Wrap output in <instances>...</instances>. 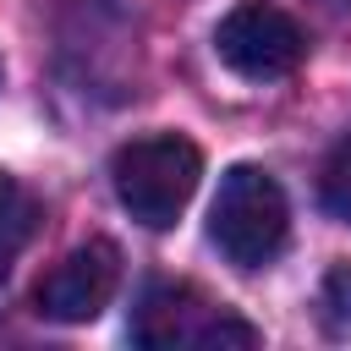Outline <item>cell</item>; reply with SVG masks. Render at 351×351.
I'll return each instance as SVG.
<instances>
[{"label":"cell","mask_w":351,"mask_h":351,"mask_svg":"<svg viewBox=\"0 0 351 351\" xmlns=\"http://www.w3.org/2000/svg\"><path fill=\"white\" fill-rule=\"evenodd\" d=\"M143 346H252V324L230 318L225 307H208L192 285H154L143 296V313L132 324Z\"/></svg>","instance_id":"4"},{"label":"cell","mask_w":351,"mask_h":351,"mask_svg":"<svg viewBox=\"0 0 351 351\" xmlns=\"http://www.w3.org/2000/svg\"><path fill=\"white\" fill-rule=\"evenodd\" d=\"M121 285V252L115 241H82L71 247L33 291V307L49 318V324H88L104 313V302L115 296Z\"/></svg>","instance_id":"5"},{"label":"cell","mask_w":351,"mask_h":351,"mask_svg":"<svg viewBox=\"0 0 351 351\" xmlns=\"http://www.w3.org/2000/svg\"><path fill=\"white\" fill-rule=\"evenodd\" d=\"M33 219H38L33 197H27L11 176H0V274H5V263L22 252V241L33 236Z\"/></svg>","instance_id":"6"},{"label":"cell","mask_w":351,"mask_h":351,"mask_svg":"<svg viewBox=\"0 0 351 351\" xmlns=\"http://www.w3.org/2000/svg\"><path fill=\"white\" fill-rule=\"evenodd\" d=\"M335 5H340V11H351V0H335Z\"/></svg>","instance_id":"9"},{"label":"cell","mask_w":351,"mask_h":351,"mask_svg":"<svg viewBox=\"0 0 351 351\" xmlns=\"http://www.w3.org/2000/svg\"><path fill=\"white\" fill-rule=\"evenodd\" d=\"M291 236V203L263 165H230L208 203V241L236 269H263Z\"/></svg>","instance_id":"2"},{"label":"cell","mask_w":351,"mask_h":351,"mask_svg":"<svg viewBox=\"0 0 351 351\" xmlns=\"http://www.w3.org/2000/svg\"><path fill=\"white\" fill-rule=\"evenodd\" d=\"M197 176H203V154H197V143H186L176 132L132 137L110 159V186H115L121 208L148 230H170L181 219V208L197 192Z\"/></svg>","instance_id":"1"},{"label":"cell","mask_w":351,"mask_h":351,"mask_svg":"<svg viewBox=\"0 0 351 351\" xmlns=\"http://www.w3.org/2000/svg\"><path fill=\"white\" fill-rule=\"evenodd\" d=\"M318 203H324V214L351 219V137L335 143L329 159H324V170H318Z\"/></svg>","instance_id":"7"},{"label":"cell","mask_w":351,"mask_h":351,"mask_svg":"<svg viewBox=\"0 0 351 351\" xmlns=\"http://www.w3.org/2000/svg\"><path fill=\"white\" fill-rule=\"evenodd\" d=\"M214 55L247 77V82H274V77H291L307 55V33L296 27L291 11L269 5V0H241L219 16L214 27Z\"/></svg>","instance_id":"3"},{"label":"cell","mask_w":351,"mask_h":351,"mask_svg":"<svg viewBox=\"0 0 351 351\" xmlns=\"http://www.w3.org/2000/svg\"><path fill=\"white\" fill-rule=\"evenodd\" d=\"M318 313H324L329 335H351V263H335V269L324 274Z\"/></svg>","instance_id":"8"}]
</instances>
